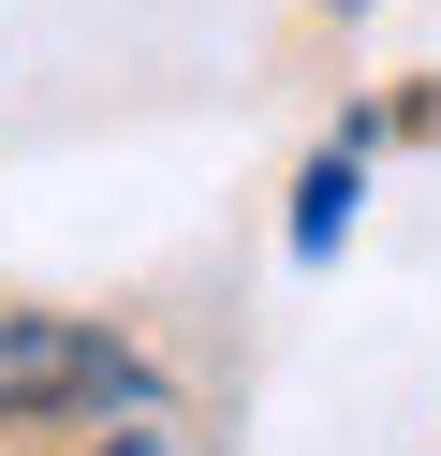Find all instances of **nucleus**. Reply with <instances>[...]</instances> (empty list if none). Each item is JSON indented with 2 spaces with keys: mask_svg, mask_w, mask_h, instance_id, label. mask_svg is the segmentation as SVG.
Wrapping results in <instances>:
<instances>
[{
  "mask_svg": "<svg viewBox=\"0 0 441 456\" xmlns=\"http://www.w3.org/2000/svg\"><path fill=\"white\" fill-rule=\"evenodd\" d=\"M133 412H162V368L118 324L0 309V427H133Z\"/></svg>",
  "mask_w": 441,
  "mask_h": 456,
  "instance_id": "nucleus-1",
  "label": "nucleus"
},
{
  "mask_svg": "<svg viewBox=\"0 0 441 456\" xmlns=\"http://www.w3.org/2000/svg\"><path fill=\"white\" fill-rule=\"evenodd\" d=\"M353 191H368V118H353L339 148L309 162V191H294V265H323V250L353 236Z\"/></svg>",
  "mask_w": 441,
  "mask_h": 456,
  "instance_id": "nucleus-2",
  "label": "nucleus"
},
{
  "mask_svg": "<svg viewBox=\"0 0 441 456\" xmlns=\"http://www.w3.org/2000/svg\"><path fill=\"white\" fill-rule=\"evenodd\" d=\"M88 456H192V442H176L162 412H133V427H103V442H88Z\"/></svg>",
  "mask_w": 441,
  "mask_h": 456,
  "instance_id": "nucleus-3",
  "label": "nucleus"
},
{
  "mask_svg": "<svg viewBox=\"0 0 441 456\" xmlns=\"http://www.w3.org/2000/svg\"><path fill=\"white\" fill-rule=\"evenodd\" d=\"M339 15H368V0H339Z\"/></svg>",
  "mask_w": 441,
  "mask_h": 456,
  "instance_id": "nucleus-4",
  "label": "nucleus"
}]
</instances>
